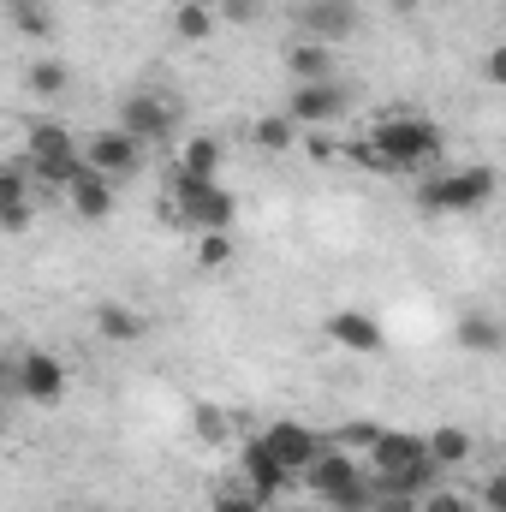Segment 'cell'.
I'll return each instance as SVG.
<instances>
[{"label":"cell","instance_id":"5","mask_svg":"<svg viewBox=\"0 0 506 512\" xmlns=\"http://www.w3.org/2000/svg\"><path fill=\"white\" fill-rule=\"evenodd\" d=\"M24 161H30V173H36V179L66 185V179L84 167V149H78V137L60 126V120H36L30 137H24Z\"/></svg>","mask_w":506,"mask_h":512},{"label":"cell","instance_id":"13","mask_svg":"<svg viewBox=\"0 0 506 512\" xmlns=\"http://www.w3.org/2000/svg\"><path fill=\"white\" fill-rule=\"evenodd\" d=\"M239 471H245V489H251L256 501H274V495L292 483V471H286V465H280L262 441H251V447L239 453Z\"/></svg>","mask_w":506,"mask_h":512},{"label":"cell","instance_id":"16","mask_svg":"<svg viewBox=\"0 0 506 512\" xmlns=\"http://www.w3.org/2000/svg\"><path fill=\"white\" fill-rule=\"evenodd\" d=\"M66 197H72V209H78L84 221H108V215H114V179H102V173H90V167H78V173L66 179Z\"/></svg>","mask_w":506,"mask_h":512},{"label":"cell","instance_id":"8","mask_svg":"<svg viewBox=\"0 0 506 512\" xmlns=\"http://www.w3.org/2000/svg\"><path fill=\"white\" fill-rule=\"evenodd\" d=\"M292 18H298L304 42H328V48H334V42H346V36L358 30L364 12H358V0H298Z\"/></svg>","mask_w":506,"mask_h":512},{"label":"cell","instance_id":"24","mask_svg":"<svg viewBox=\"0 0 506 512\" xmlns=\"http://www.w3.org/2000/svg\"><path fill=\"white\" fill-rule=\"evenodd\" d=\"M66 84H72V72L60 60H36L30 66V96H66Z\"/></svg>","mask_w":506,"mask_h":512},{"label":"cell","instance_id":"26","mask_svg":"<svg viewBox=\"0 0 506 512\" xmlns=\"http://www.w3.org/2000/svg\"><path fill=\"white\" fill-rule=\"evenodd\" d=\"M417 512H477V507H471V495H459V489H441V483H435V489H423V495H417Z\"/></svg>","mask_w":506,"mask_h":512},{"label":"cell","instance_id":"22","mask_svg":"<svg viewBox=\"0 0 506 512\" xmlns=\"http://www.w3.org/2000/svg\"><path fill=\"white\" fill-rule=\"evenodd\" d=\"M423 453H429L435 471H453V465L471 459V435L465 429H435V435H423Z\"/></svg>","mask_w":506,"mask_h":512},{"label":"cell","instance_id":"18","mask_svg":"<svg viewBox=\"0 0 506 512\" xmlns=\"http://www.w3.org/2000/svg\"><path fill=\"white\" fill-rule=\"evenodd\" d=\"M286 66H292L298 84L334 78V48H328V42H292V48H286Z\"/></svg>","mask_w":506,"mask_h":512},{"label":"cell","instance_id":"9","mask_svg":"<svg viewBox=\"0 0 506 512\" xmlns=\"http://www.w3.org/2000/svg\"><path fill=\"white\" fill-rule=\"evenodd\" d=\"M84 167L120 185V179H131V173L143 167V143H137V137H126L120 126H108V131H96V137L84 143Z\"/></svg>","mask_w":506,"mask_h":512},{"label":"cell","instance_id":"3","mask_svg":"<svg viewBox=\"0 0 506 512\" xmlns=\"http://www.w3.org/2000/svg\"><path fill=\"white\" fill-rule=\"evenodd\" d=\"M495 167H459V173H441V179H429L423 191H417V203L429 209V215H477V209H489L495 203Z\"/></svg>","mask_w":506,"mask_h":512},{"label":"cell","instance_id":"10","mask_svg":"<svg viewBox=\"0 0 506 512\" xmlns=\"http://www.w3.org/2000/svg\"><path fill=\"white\" fill-rule=\"evenodd\" d=\"M256 441H262V447H268V453H274V459H280V465L292 471V477H298V471H304V465H310V459H316L322 447H328V441H322V435H316L310 423H292V417H286V423H268V429H262Z\"/></svg>","mask_w":506,"mask_h":512},{"label":"cell","instance_id":"11","mask_svg":"<svg viewBox=\"0 0 506 512\" xmlns=\"http://www.w3.org/2000/svg\"><path fill=\"white\" fill-rule=\"evenodd\" d=\"M370 459H376V477H405V471L429 465L423 435H405V429H376L370 435Z\"/></svg>","mask_w":506,"mask_h":512},{"label":"cell","instance_id":"27","mask_svg":"<svg viewBox=\"0 0 506 512\" xmlns=\"http://www.w3.org/2000/svg\"><path fill=\"white\" fill-rule=\"evenodd\" d=\"M197 262H203V268H227V262H233V239H227V233H203Z\"/></svg>","mask_w":506,"mask_h":512},{"label":"cell","instance_id":"23","mask_svg":"<svg viewBox=\"0 0 506 512\" xmlns=\"http://www.w3.org/2000/svg\"><path fill=\"white\" fill-rule=\"evenodd\" d=\"M6 18L24 36H48V0H6Z\"/></svg>","mask_w":506,"mask_h":512},{"label":"cell","instance_id":"29","mask_svg":"<svg viewBox=\"0 0 506 512\" xmlns=\"http://www.w3.org/2000/svg\"><path fill=\"white\" fill-rule=\"evenodd\" d=\"M227 429H233V423H227L221 405H197V435H203V441H227Z\"/></svg>","mask_w":506,"mask_h":512},{"label":"cell","instance_id":"20","mask_svg":"<svg viewBox=\"0 0 506 512\" xmlns=\"http://www.w3.org/2000/svg\"><path fill=\"white\" fill-rule=\"evenodd\" d=\"M215 24H221V18H215L209 0H179V6H173V36H179V42H209Z\"/></svg>","mask_w":506,"mask_h":512},{"label":"cell","instance_id":"17","mask_svg":"<svg viewBox=\"0 0 506 512\" xmlns=\"http://www.w3.org/2000/svg\"><path fill=\"white\" fill-rule=\"evenodd\" d=\"M459 346L477 352V358H495V352L506 346V328L489 316V310H465V316H459Z\"/></svg>","mask_w":506,"mask_h":512},{"label":"cell","instance_id":"12","mask_svg":"<svg viewBox=\"0 0 506 512\" xmlns=\"http://www.w3.org/2000/svg\"><path fill=\"white\" fill-rule=\"evenodd\" d=\"M18 387H24V399H36V405H60V399H66V364H60L54 352H24V358H18Z\"/></svg>","mask_w":506,"mask_h":512},{"label":"cell","instance_id":"7","mask_svg":"<svg viewBox=\"0 0 506 512\" xmlns=\"http://www.w3.org/2000/svg\"><path fill=\"white\" fill-rule=\"evenodd\" d=\"M346 108H352V90H346L340 78H316V84H298V90H292L286 120H292V126H328V120H340Z\"/></svg>","mask_w":506,"mask_h":512},{"label":"cell","instance_id":"25","mask_svg":"<svg viewBox=\"0 0 506 512\" xmlns=\"http://www.w3.org/2000/svg\"><path fill=\"white\" fill-rule=\"evenodd\" d=\"M292 120H286V114H268V120H256L251 126V137L256 143H262V149H292Z\"/></svg>","mask_w":506,"mask_h":512},{"label":"cell","instance_id":"15","mask_svg":"<svg viewBox=\"0 0 506 512\" xmlns=\"http://www.w3.org/2000/svg\"><path fill=\"white\" fill-rule=\"evenodd\" d=\"M322 334H328L340 352H381V328H376V316H364V310H334V316L322 322Z\"/></svg>","mask_w":506,"mask_h":512},{"label":"cell","instance_id":"32","mask_svg":"<svg viewBox=\"0 0 506 512\" xmlns=\"http://www.w3.org/2000/svg\"><path fill=\"white\" fill-rule=\"evenodd\" d=\"M501 72H506V54H501V48H489V54H483V78H489V84H501Z\"/></svg>","mask_w":506,"mask_h":512},{"label":"cell","instance_id":"4","mask_svg":"<svg viewBox=\"0 0 506 512\" xmlns=\"http://www.w3.org/2000/svg\"><path fill=\"white\" fill-rule=\"evenodd\" d=\"M173 221H197L203 233H227L233 215H239V197L221 185V179H179L173 173Z\"/></svg>","mask_w":506,"mask_h":512},{"label":"cell","instance_id":"14","mask_svg":"<svg viewBox=\"0 0 506 512\" xmlns=\"http://www.w3.org/2000/svg\"><path fill=\"white\" fill-rule=\"evenodd\" d=\"M30 173L18 161H0V227L6 233H24L30 227Z\"/></svg>","mask_w":506,"mask_h":512},{"label":"cell","instance_id":"6","mask_svg":"<svg viewBox=\"0 0 506 512\" xmlns=\"http://www.w3.org/2000/svg\"><path fill=\"white\" fill-rule=\"evenodd\" d=\"M179 120H185L179 102H173V96H155V90H143V96H126V102H120V131L137 137L143 149H149V143H167V137L179 131Z\"/></svg>","mask_w":506,"mask_h":512},{"label":"cell","instance_id":"30","mask_svg":"<svg viewBox=\"0 0 506 512\" xmlns=\"http://www.w3.org/2000/svg\"><path fill=\"white\" fill-rule=\"evenodd\" d=\"M215 18H233V24H256L262 18V0H221Z\"/></svg>","mask_w":506,"mask_h":512},{"label":"cell","instance_id":"33","mask_svg":"<svg viewBox=\"0 0 506 512\" xmlns=\"http://www.w3.org/2000/svg\"><path fill=\"white\" fill-rule=\"evenodd\" d=\"M0 435H6V417H0Z\"/></svg>","mask_w":506,"mask_h":512},{"label":"cell","instance_id":"28","mask_svg":"<svg viewBox=\"0 0 506 512\" xmlns=\"http://www.w3.org/2000/svg\"><path fill=\"white\" fill-rule=\"evenodd\" d=\"M268 501H256L251 489H221L215 501H209V512H262Z\"/></svg>","mask_w":506,"mask_h":512},{"label":"cell","instance_id":"2","mask_svg":"<svg viewBox=\"0 0 506 512\" xmlns=\"http://www.w3.org/2000/svg\"><path fill=\"white\" fill-rule=\"evenodd\" d=\"M298 477L310 483V495H316V501H328L334 512H370V495H376V489H370V477H364L340 447H322Z\"/></svg>","mask_w":506,"mask_h":512},{"label":"cell","instance_id":"19","mask_svg":"<svg viewBox=\"0 0 506 512\" xmlns=\"http://www.w3.org/2000/svg\"><path fill=\"white\" fill-rule=\"evenodd\" d=\"M96 334H102V340H114V346L143 340V316L126 310V304H114V298H102V304H96Z\"/></svg>","mask_w":506,"mask_h":512},{"label":"cell","instance_id":"21","mask_svg":"<svg viewBox=\"0 0 506 512\" xmlns=\"http://www.w3.org/2000/svg\"><path fill=\"white\" fill-rule=\"evenodd\" d=\"M179 179H221V137H191L179 155Z\"/></svg>","mask_w":506,"mask_h":512},{"label":"cell","instance_id":"31","mask_svg":"<svg viewBox=\"0 0 506 512\" xmlns=\"http://www.w3.org/2000/svg\"><path fill=\"white\" fill-rule=\"evenodd\" d=\"M477 501H483L489 512H506V477H489V483L477 489Z\"/></svg>","mask_w":506,"mask_h":512},{"label":"cell","instance_id":"1","mask_svg":"<svg viewBox=\"0 0 506 512\" xmlns=\"http://www.w3.org/2000/svg\"><path fill=\"white\" fill-rule=\"evenodd\" d=\"M352 161L376 167V173H417L429 161H441V126L405 108H387L364 143H352Z\"/></svg>","mask_w":506,"mask_h":512}]
</instances>
